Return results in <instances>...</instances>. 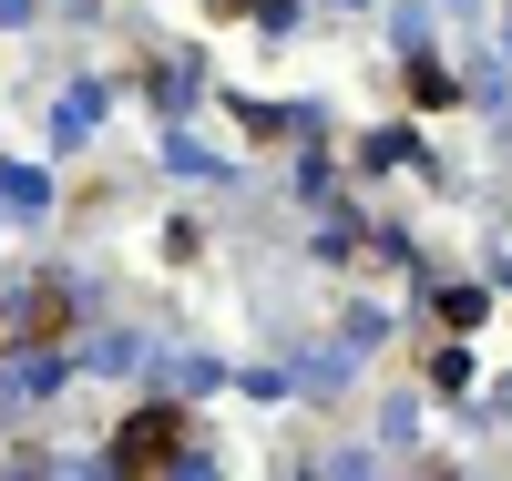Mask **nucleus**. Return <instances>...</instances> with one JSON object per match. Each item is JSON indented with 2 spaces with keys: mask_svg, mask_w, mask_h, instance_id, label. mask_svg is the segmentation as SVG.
Here are the masks:
<instances>
[{
  "mask_svg": "<svg viewBox=\"0 0 512 481\" xmlns=\"http://www.w3.org/2000/svg\"><path fill=\"white\" fill-rule=\"evenodd\" d=\"M103 461H113V481H164V471L185 461V410H175V400H144L134 420L113 430Z\"/></svg>",
  "mask_w": 512,
  "mask_h": 481,
  "instance_id": "1",
  "label": "nucleus"
}]
</instances>
